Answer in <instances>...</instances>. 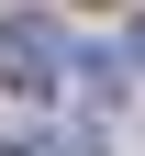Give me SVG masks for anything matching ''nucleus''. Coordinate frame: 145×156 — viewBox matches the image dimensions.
<instances>
[{
  "label": "nucleus",
  "instance_id": "1",
  "mask_svg": "<svg viewBox=\"0 0 145 156\" xmlns=\"http://www.w3.org/2000/svg\"><path fill=\"white\" fill-rule=\"evenodd\" d=\"M67 34L45 23V11H0V89H23V101H56L67 89Z\"/></svg>",
  "mask_w": 145,
  "mask_h": 156
},
{
  "label": "nucleus",
  "instance_id": "2",
  "mask_svg": "<svg viewBox=\"0 0 145 156\" xmlns=\"http://www.w3.org/2000/svg\"><path fill=\"white\" fill-rule=\"evenodd\" d=\"M0 156H78L67 134H0Z\"/></svg>",
  "mask_w": 145,
  "mask_h": 156
},
{
  "label": "nucleus",
  "instance_id": "3",
  "mask_svg": "<svg viewBox=\"0 0 145 156\" xmlns=\"http://www.w3.org/2000/svg\"><path fill=\"white\" fill-rule=\"evenodd\" d=\"M134 67H145V23H134Z\"/></svg>",
  "mask_w": 145,
  "mask_h": 156
}]
</instances>
